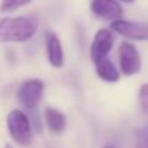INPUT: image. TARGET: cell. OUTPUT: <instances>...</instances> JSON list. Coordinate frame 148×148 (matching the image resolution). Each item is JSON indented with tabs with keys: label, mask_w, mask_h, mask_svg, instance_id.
Instances as JSON below:
<instances>
[{
	"label": "cell",
	"mask_w": 148,
	"mask_h": 148,
	"mask_svg": "<svg viewBox=\"0 0 148 148\" xmlns=\"http://www.w3.org/2000/svg\"><path fill=\"white\" fill-rule=\"evenodd\" d=\"M39 29V22L32 16H16L0 19V42L22 43L32 39Z\"/></svg>",
	"instance_id": "6da1fadb"
},
{
	"label": "cell",
	"mask_w": 148,
	"mask_h": 148,
	"mask_svg": "<svg viewBox=\"0 0 148 148\" xmlns=\"http://www.w3.org/2000/svg\"><path fill=\"white\" fill-rule=\"evenodd\" d=\"M6 125L7 131L12 137V140L20 145V147H29L32 143V124L29 116L20 111V109H13L9 112L6 118Z\"/></svg>",
	"instance_id": "7a4b0ae2"
},
{
	"label": "cell",
	"mask_w": 148,
	"mask_h": 148,
	"mask_svg": "<svg viewBox=\"0 0 148 148\" xmlns=\"http://www.w3.org/2000/svg\"><path fill=\"white\" fill-rule=\"evenodd\" d=\"M45 94V84L40 79H26L17 89V99L19 102L29 111L35 109Z\"/></svg>",
	"instance_id": "3957f363"
},
{
	"label": "cell",
	"mask_w": 148,
	"mask_h": 148,
	"mask_svg": "<svg viewBox=\"0 0 148 148\" xmlns=\"http://www.w3.org/2000/svg\"><path fill=\"white\" fill-rule=\"evenodd\" d=\"M109 30L130 40H138V42L148 40V23L144 22H132L121 19L112 22Z\"/></svg>",
	"instance_id": "277c9868"
},
{
	"label": "cell",
	"mask_w": 148,
	"mask_h": 148,
	"mask_svg": "<svg viewBox=\"0 0 148 148\" xmlns=\"http://www.w3.org/2000/svg\"><path fill=\"white\" fill-rule=\"evenodd\" d=\"M119 58V68L125 76L137 75L141 71V55L135 45L131 42H122L118 49Z\"/></svg>",
	"instance_id": "5b68a950"
},
{
	"label": "cell",
	"mask_w": 148,
	"mask_h": 148,
	"mask_svg": "<svg viewBox=\"0 0 148 148\" xmlns=\"http://www.w3.org/2000/svg\"><path fill=\"white\" fill-rule=\"evenodd\" d=\"M91 12L95 17L111 23L124 19V9L118 0H91Z\"/></svg>",
	"instance_id": "8992f818"
},
{
	"label": "cell",
	"mask_w": 148,
	"mask_h": 148,
	"mask_svg": "<svg viewBox=\"0 0 148 148\" xmlns=\"http://www.w3.org/2000/svg\"><path fill=\"white\" fill-rule=\"evenodd\" d=\"M114 46V33L109 29H99L94 36V40L91 43V49H89V56L91 60L95 63L101 62L102 59H105L108 56V53L111 52Z\"/></svg>",
	"instance_id": "52a82bcc"
},
{
	"label": "cell",
	"mask_w": 148,
	"mask_h": 148,
	"mask_svg": "<svg viewBox=\"0 0 148 148\" xmlns=\"http://www.w3.org/2000/svg\"><path fill=\"white\" fill-rule=\"evenodd\" d=\"M45 45H46V56H48L49 63L56 69L62 68L65 63V55H63V48L58 35L53 32H46Z\"/></svg>",
	"instance_id": "ba28073f"
},
{
	"label": "cell",
	"mask_w": 148,
	"mask_h": 148,
	"mask_svg": "<svg viewBox=\"0 0 148 148\" xmlns=\"http://www.w3.org/2000/svg\"><path fill=\"white\" fill-rule=\"evenodd\" d=\"M43 119L52 134H62L66 130V116L56 108H46L43 111Z\"/></svg>",
	"instance_id": "9c48e42d"
},
{
	"label": "cell",
	"mask_w": 148,
	"mask_h": 148,
	"mask_svg": "<svg viewBox=\"0 0 148 148\" xmlns=\"http://www.w3.org/2000/svg\"><path fill=\"white\" fill-rule=\"evenodd\" d=\"M95 71H97L98 78H101L102 81H105L108 84H115L119 81V72L108 58L95 63Z\"/></svg>",
	"instance_id": "30bf717a"
},
{
	"label": "cell",
	"mask_w": 148,
	"mask_h": 148,
	"mask_svg": "<svg viewBox=\"0 0 148 148\" xmlns=\"http://www.w3.org/2000/svg\"><path fill=\"white\" fill-rule=\"evenodd\" d=\"M32 0H1L0 3V12L3 13H13L17 9L27 6Z\"/></svg>",
	"instance_id": "8fae6325"
},
{
	"label": "cell",
	"mask_w": 148,
	"mask_h": 148,
	"mask_svg": "<svg viewBox=\"0 0 148 148\" xmlns=\"http://www.w3.org/2000/svg\"><path fill=\"white\" fill-rule=\"evenodd\" d=\"M138 102H140L141 109L148 115V84L141 85L138 91Z\"/></svg>",
	"instance_id": "7c38bea8"
},
{
	"label": "cell",
	"mask_w": 148,
	"mask_h": 148,
	"mask_svg": "<svg viewBox=\"0 0 148 148\" xmlns=\"http://www.w3.org/2000/svg\"><path fill=\"white\" fill-rule=\"evenodd\" d=\"M118 1H121V3H128V4H131V3H134L135 0H118Z\"/></svg>",
	"instance_id": "4fadbf2b"
},
{
	"label": "cell",
	"mask_w": 148,
	"mask_h": 148,
	"mask_svg": "<svg viewBox=\"0 0 148 148\" xmlns=\"http://www.w3.org/2000/svg\"><path fill=\"white\" fill-rule=\"evenodd\" d=\"M101 148H115L112 144H106V145H103V147H101Z\"/></svg>",
	"instance_id": "5bb4252c"
},
{
	"label": "cell",
	"mask_w": 148,
	"mask_h": 148,
	"mask_svg": "<svg viewBox=\"0 0 148 148\" xmlns=\"http://www.w3.org/2000/svg\"><path fill=\"white\" fill-rule=\"evenodd\" d=\"M4 148H13V147H12L10 144H6V145H4Z\"/></svg>",
	"instance_id": "9a60e30c"
}]
</instances>
